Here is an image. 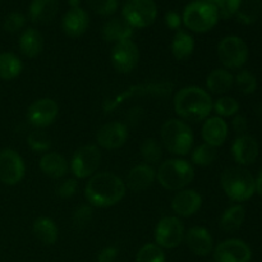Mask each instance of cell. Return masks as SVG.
<instances>
[{
	"label": "cell",
	"instance_id": "e0dca14e",
	"mask_svg": "<svg viewBox=\"0 0 262 262\" xmlns=\"http://www.w3.org/2000/svg\"><path fill=\"white\" fill-rule=\"evenodd\" d=\"M90 25L89 14L81 7L71 8L61 19V28L68 37L76 38L83 35Z\"/></svg>",
	"mask_w": 262,
	"mask_h": 262
},
{
	"label": "cell",
	"instance_id": "ffe728a7",
	"mask_svg": "<svg viewBox=\"0 0 262 262\" xmlns=\"http://www.w3.org/2000/svg\"><path fill=\"white\" fill-rule=\"evenodd\" d=\"M186 242L189 250L197 256L210 255L214 247V241L209 230L202 227H193L186 233Z\"/></svg>",
	"mask_w": 262,
	"mask_h": 262
},
{
	"label": "cell",
	"instance_id": "277c9868",
	"mask_svg": "<svg viewBox=\"0 0 262 262\" xmlns=\"http://www.w3.org/2000/svg\"><path fill=\"white\" fill-rule=\"evenodd\" d=\"M193 178V166L188 161L181 159L164 161L156 171V179L159 183L169 191H181L188 186Z\"/></svg>",
	"mask_w": 262,
	"mask_h": 262
},
{
	"label": "cell",
	"instance_id": "ba28073f",
	"mask_svg": "<svg viewBox=\"0 0 262 262\" xmlns=\"http://www.w3.org/2000/svg\"><path fill=\"white\" fill-rule=\"evenodd\" d=\"M217 55L223 66L228 69H238L248 59V46L237 36H228L219 42Z\"/></svg>",
	"mask_w": 262,
	"mask_h": 262
},
{
	"label": "cell",
	"instance_id": "f6af8a7d",
	"mask_svg": "<svg viewBox=\"0 0 262 262\" xmlns=\"http://www.w3.org/2000/svg\"><path fill=\"white\" fill-rule=\"evenodd\" d=\"M204 2L209 3V4L214 5L215 8L219 12V18L224 19L225 17V4H227V0H204Z\"/></svg>",
	"mask_w": 262,
	"mask_h": 262
},
{
	"label": "cell",
	"instance_id": "7c38bea8",
	"mask_svg": "<svg viewBox=\"0 0 262 262\" xmlns=\"http://www.w3.org/2000/svg\"><path fill=\"white\" fill-rule=\"evenodd\" d=\"M110 59L118 72L129 73L137 67L138 60H140V50L132 40L120 41L115 43L113 48Z\"/></svg>",
	"mask_w": 262,
	"mask_h": 262
},
{
	"label": "cell",
	"instance_id": "d6a6232c",
	"mask_svg": "<svg viewBox=\"0 0 262 262\" xmlns=\"http://www.w3.org/2000/svg\"><path fill=\"white\" fill-rule=\"evenodd\" d=\"M216 155V147H212V146L207 145V143H202L199 147L194 148V151L192 152V161L196 165L207 166L214 163Z\"/></svg>",
	"mask_w": 262,
	"mask_h": 262
},
{
	"label": "cell",
	"instance_id": "d6986e66",
	"mask_svg": "<svg viewBox=\"0 0 262 262\" xmlns=\"http://www.w3.org/2000/svg\"><path fill=\"white\" fill-rule=\"evenodd\" d=\"M234 160L241 165H250L256 161L258 156V143L252 136H239L232 146Z\"/></svg>",
	"mask_w": 262,
	"mask_h": 262
},
{
	"label": "cell",
	"instance_id": "8fae6325",
	"mask_svg": "<svg viewBox=\"0 0 262 262\" xmlns=\"http://www.w3.org/2000/svg\"><path fill=\"white\" fill-rule=\"evenodd\" d=\"M25 161L14 150H3L0 152V182L7 186H15L25 177Z\"/></svg>",
	"mask_w": 262,
	"mask_h": 262
},
{
	"label": "cell",
	"instance_id": "4fadbf2b",
	"mask_svg": "<svg viewBox=\"0 0 262 262\" xmlns=\"http://www.w3.org/2000/svg\"><path fill=\"white\" fill-rule=\"evenodd\" d=\"M262 10L261 0H227L224 19L235 17L243 25H252Z\"/></svg>",
	"mask_w": 262,
	"mask_h": 262
},
{
	"label": "cell",
	"instance_id": "7bdbcfd3",
	"mask_svg": "<svg viewBox=\"0 0 262 262\" xmlns=\"http://www.w3.org/2000/svg\"><path fill=\"white\" fill-rule=\"evenodd\" d=\"M117 248L110 246V247L104 248V250L99 253V256H97V262H114L115 258H117Z\"/></svg>",
	"mask_w": 262,
	"mask_h": 262
},
{
	"label": "cell",
	"instance_id": "60d3db41",
	"mask_svg": "<svg viewBox=\"0 0 262 262\" xmlns=\"http://www.w3.org/2000/svg\"><path fill=\"white\" fill-rule=\"evenodd\" d=\"M77 188H78V183H77L76 179L69 178L59 184L58 188H56V193L61 199H69V197H73L76 194Z\"/></svg>",
	"mask_w": 262,
	"mask_h": 262
},
{
	"label": "cell",
	"instance_id": "5b68a950",
	"mask_svg": "<svg viewBox=\"0 0 262 262\" xmlns=\"http://www.w3.org/2000/svg\"><path fill=\"white\" fill-rule=\"evenodd\" d=\"M161 141L169 152L187 155L193 146V132L183 120L169 119L161 127Z\"/></svg>",
	"mask_w": 262,
	"mask_h": 262
},
{
	"label": "cell",
	"instance_id": "4316f807",
	"mask_svg": "<svg viewBox=\"0 0 262 262\" xmlns=\"http://www.w3.org/2000/svg\"><path fill=\"white\" fill-rule=\"evenodd\" d=\"M234 83V76L227 69H215L207 76L206 86L212 94H225Z\"/></svg>",
	"mask_w": 262,
	"mask_h": 262
},
{
	"label": "cell",
	"instance_id": "484cf974",
	"mask_svg": "<svg viewBox=\"0 0 262 262\" xmlns=\"http://www.w3.org/2000/svg\"><path fill=\"white\" fill-rule=\"evenodd\" d=\"M20 53L27 58H36L43 50V37L40 31L27 28L19 37Z\"/></svg>",
	"mask_w": 262,
	"mask_h": 262
},
{
	"label": "cell",
	"instance_id": "d4e9b609",
	"mask_svg": "<svg viewBox=\"0 0 262 262\" xmlns=\"http://www.w3.org/2000/svg\"><path fill=\"white\" fill-rule=\"evenodd\" d=\"M40 169L50 178H63L68 173V161L58 152H48L41 158Z\"/></svg>",
	"mask_w": 262,
	"mask_h": 262
},
{
	"label": "cell",
	"instance_id": "44dd1931",
	"mask_svg": "<svg viewBox=\"0 0 262 262\" xmlns=\"http://www.w3.org/2000/svg\"><path fill=\"white\" fill-rule=\"evenodd\" d=\"M201 136L205 143L212 147H219L228 137V124L220 117L207 118L206 122L202 125Z\"/></svg>",
	"mask_w": 262,
	"mask_h": 262
},
{
	"label": "cell",
	"instance_id": "6da1fadb",
	"mask_svg": "<svg viewBox=\"0 0 262 262\" xmlns=\"http://www.w3.org/2000/svg\"><path fill=\"white\" fill-rule=\"evenodd\" d=\"M127 186L113 173L94 174L87 182L84 194L91 206L110 207L124 197Z\"/></svg>",
	"mask_w": 262,
	"mask_h": 262
},
{
	"label": "cell",
	"instance_id": "f1b7e54d",
	"mask_svg": "<svg viewBox=\"0 0 262 262\" xmlns=\"http://www.w3.org/2000/svg\"><path fill=\"white\" fill-rule=\"evenodd\" d=\"M33 234L43 245H54L58 241L59 230L55 223L49 217H38L33 223Z\"/></svg>",
	"mask_w": 262,
	"mask_h": 262
},
{
	"label": "cell",
	"instance_id": "9a60e30c",
	"mask_svg": "<svg viewBox=\"0 0 262 262\" xmlns=\"http://www.w3.org/2000/svg\"><path fill=\"white\" fill-rule=\"evenodd\" d=\"M59 106L53 99H40L33 101L27 109V119L37 128L49 127L55 122Z\"/></svg>",
	"mask_w": 262,
	"mask_h": 262
},
{
	"label": "cell",
	"instance_id": "30bf717a",
	"mask_svg": "<svg viewBox=\"0 0 262 262\" xmlns=\"http://www.w3.org/2000/svg\"><path fill=\"white\" fill-rule=\"evenodd\" d=\"M184 239V227L176 216H166L155 229L156 245L161 248H176Z\"/></svg>",
	"mask_w": 262,
	"mask_h": 262
},
{
	"label": "cell",
	"instance_id": "f546056e",
	"mask_svg": "<svg viewBox=\"0 0 262 262\" xmlns=\"http://www.w3.org/2000/svg\"><path fill=\"white\" fill-rule=\"evenodd\" d=\"M23 69L20 59L13 53L0 54V79L10 81L17 78Z\"/></svg>",
	"mask_w": 262,
	"mask_h": 262
},
{
	"label": "cell",
	"instance_id": "f35d334b",
	"mask_svg": "<svg viewBox=\"0 0 262 262\" xmlns=\"http://www.w3.org/2000/svg\"><path fill=\"white\" fill-rule=\"evenodd\" d=\"M26 25V17L19 12H13L5 17L3 27L7 32L15 33L22 30Z\"/></svg>",
	"mask_w": 262,
	"mask_h": 262
},
{
	"label": "cell",
	"instance_id": "7a4b0ae2",
	"mask_svg": "<svg viewBox=\"0 0 262 262\" xmlns=\"http://www.w3.org/2000/svg\"><path fill=\"white\" fill-rule=\"evenodd\" d=\"M212 99L201 87L189 86L179 90L174 97V109L177 114L188 122L206 119L212 110Z\"/></svg>",
	"mask_w": 262,
	"mask_h": 262
},
{
	"label": "cell",
	"instance_id": "d590c367",
	"mask_svg": "<svg viewBox=\"0 0 262 262\" xmlns=\"http://www.w3.org/2000/svg\"><path fill=\"white\" fill-rule=\"evenodd\" d=\"M212 107H214V110L220 118L232 117V115H235L239 112V102L233 99V97L224 96L217 99L215 104L212 105Z\"/></svg>",
	"mask_w": 262,
	"mask_h": 262
},
{
	"label": "cell",
	"instance_id": "e575fe53",
	"mask_svg": "<svg viewBox=\"0 0 262 262\" xmlns=\"http://www.w3.org/2000/svg\"><path fill=\"white\" fill-rule=\"evenodd\" d=\"M234 82L237 84L238 90L245 95L253 94L257 89V78H256V76L251 73L250 71H246V69L241 71L234 77Z\"/></svg>",
	"mask_w": 262,
	"mask_h": 262
},
{
	"label": "cell",
	"instance_id": "83f0119b",
	"mask_svg": "<svg viewBox=\"0 0 262 262\" xmlns=\"http://www.w3.org/2000/svg\"><path fill=\"white\" fill-rule=\"evenodd\" d=\"M194 38L187 31L179 28L171 42V53L178 60H186L193 54Z\"/></svg>",
	"mask_w": 262,
	"mask_h": 262
},
{
	"label": "cell",
	"instance_id": "8992f818",
	"mask_svg": "<svg viewBox=\"0 0 262 262\" xmlns=\"http://www.w3.org/2000/svg\"><path fill=\"white\" fill-rule=\"evenodd\" d=\"M219 20V12L214 5L204 0H193L184 8L182 22L193 32H207Z\"/></svg>",
	"mask_w": 262,
	"mask_h": 262
},
{
	"label": "cell",
	"instance_id": "ee69618b",
	"mask_svg": "<svg viewBox=\"0 0 262 262\" xmlns=\"http://www.w3.org/2000/svg\"><path fill=\"white\" fill-rule=\"evenodd\" d=\"M233 128H234V130L237 132V135L239 136L245 135L246 130H247L248 128V123H247V119H246V117H243V115H238V117H235L234 120H233Z\"/></svg>",
	"mask_w": 262,
	"mask_h": 262
},
{
	"label": "cell",
	"instance_id": "1f68e13d",
	"mask_svg": "<svg viewBox=\"0 0 262 262\" xmlns=\"http://www.w3.org/2000/svg\"><path fill=\"white\" fill-rule=\"evenodd\" d=\"M140 152L143 160L148 165L158 164L163 158V147L155 138H147V140L143 141L140 147Z\"/></svg>",
	"mask_w": 262,
	"mask_h": 262
},
{
	"label": "cell",
	"instance_id": "2e32d148",
	"mask_svg": "<svg viewBox=\"0 0 262 262\" xmlns=\"http://www.w3.org/2000/svg\"><path fill=\"white\" fill-rule=\"evenodd\" d=\"M97 143L106 150L120 148L128 140V129L123 123L112 122L102 125L97 132Z\"/></svg>",
	"mask_w": 262,
	"mask_h": 262
},
{
	"label": "cell",
	"instance_id": "74e56055",
	"mask_svg": "<svg viewBox=\"0 0 262 262\" xmlns=\"http://www.w3.org/2000/svg\"><path fill=\"white\" fill-rule=\"evenodd\" d=\"M87 5L96 14L109 17L117 12L119 3L118 0H87Z\"/></svg>",
	"mask_w": 262,
	"mask_h": 262
},
{
	"label": "cell",
	"instance_id": "52a82bcc",
	"mask_svg": "<svg viewBox=\"0 0 262 262\" xmlns=\"http://www.w3.org/2000/svg\"><path fill=\"white\" fill-rule=\"evenodd\" d=\"M122 14L133 28H145L156 20L158 8L154 0H127Z\"/></svg>",
	"mask_w": 262,
	"mask_h": 262
},
{
	"label": "cell",
	"instance_id": "7402d4cb",
	"mask_svg": "<svg viewBox=\"0 0 262 262\" xmlns=\"http://www.w3.org/2000/svg\"><path fill=\"white\" fill-rule=\"evenodd\" d=\"M59 12V0H32L28 8L31 22L37 25L50 23Z\"/></svg>",
	"mask_w": 262,
	"mask_h": 262
},
{
	"label": "cell",
	"instance_id": "cb8c5ba5",
	"mask_svg": "<svg viewBox=\"0 0 262 262\" xmlns=\"http://www.w3.org/2000/svg\"><path fill=\"white\" fill-rule=\"evenodd\" d=\"M102 38L106 42H120L130 40L133 35V27L124 18H112L104 25L101 31Z\"/></svg>",
	"mask_w": 262,
	"mask_h": 262
},
{
	"label": "cell",
	"instance_id": "ab89813d",
	"mask_svg": "<svg viewBox=\"0 0 262 262\" xmlns=\"http://www.w3.org/2000/svg\"><path fill=\"white\" fill-rule=\"evenodd\" d=\"M92 207L90 205H82L78 209L76 210L73 216V222L76 224V227L78 228H84L89 225V223L92 220Z\"/></svg>",
	"mask_w": 262,
	"mask_h": 262
},
{
	"label": "cell",
	"instance_id": "bcb514c9",
	"mask_svg": "<svg viewBox=\"0 0 262 262\" xmlns=\"http://www.w3.org/2000/svg\"><path fill=\"white\" fill-rule=\"evenodd\" d=\"M256 192H257L260 196H262V170L260 176H258L257 179H256Z\"/></svg>",
	"mask_w": 262,
	"mask_h": 262
},
{
	"label": "cell",
	"instance_id": "5bb4252c",
	"mask_svg": "<svg viewBox=\"0 0 262 262\" xmlns=\"http://www.w3.org/2000/svg\"><path fill=\"white\" fill-rule=\"evenodd\" d=\"M252 251L241 239H227L219 243L214 251L215 262H250Z\"/></svg>",
	"mask_w": 262,
	"mask_h": 262
},
{
	"label": "cell",
	"instance_id": "836d02e7",
	"mask_svg": "<svg viewBox=\"0 0 262 262\" xmlns=\"http://www.w3.org/2000/svg\"><path fill=\"white\" fill-rule=\"evenodd\" d=\"M136 262H165V256L161 247L154 243H147L138 251Z\"/></svg>",
	"mask_w": 262,
	"mask_h": 262
},
{
	"label": "cell",
	"instance_id": "4dcf8cb0",
	"mask_svg": "<svg viewBox=\"0 0 262 262\" xmlns=\"http://www.w3.org/2000/svg\"><path fill=\"white\" fill-rule=\"evenodd\" d=\"M246 217V210L242 205H234L229 207L227 211L223 214L220 220V228L227 233L237 232L242 227Z\"/></svg>",
	"mask_w": 262,
	"mask_h": 262
},
{
	"label": "cell",
	"instance_id": "b9f144b4",
	"mask_svg": "<svg viewBox=\"0 0 262 262\" xmlns=\"http://www.w3.org/2000/svg\"><path fill=\"white\" fill-rule=\"evenodd\" d=\"M165 23L171 30H179L182 25V17L176 10H169L165 14Z\"/></svg>",
	"mask_w": 262,
	"mask_h": 262
},
{
	"label": "cell",
	"instance_id": "9c48e42d",
	"mask_svg": "<svg viewBox=\"0 0 262 262\" xmlns=\"http://www.w3.org/2000/svg\"><path fill=\"white\" fill-rule=\"evenodd\" d=\"M100 161H101V152L97 146H82L74 152L73 158H72V173L79 179L92 177L99 169Z\"/></svg>",
	"mask_w": 262,
	"mask_h": 262
},
{
	"label": "cell",
	"instance_id": "ac0fdd59",
	"mask_svg": "<svg viewBox=\"0 0 262 262\" xmlns=\"http://www.w3.org/2000/svg\"><path fill=\"white\" fill-rule=\"evenodd\" d=\"M202 205V197L199 192L193 189L181 191L174 196L171 201V209L177 215L182 217H188L196 214Z\"/></svg>",
	"mask_w": 262,
	"mask_h": 262
},
{
	"label": "cell",
	"instance_id": "3957f363",
	"mask_svg": "<svg viewBox=\"0 0 262 262\" xmlns=\"http://www.w3.org/2000/svg\"><path fill=\"white\" fill-rule=\"evenodd\" d=\"M222 187L232 201L245 202L256 192V179L243 168H229L223 173Z\"/></svg>",
	"mask_w": 262,
	"mask_h": 262
},
{
	"label": "cell",
	"instance_id": "603a6c76",
	"mask_svg": "<svg viewBox=\"0 0 262 262\" xmlns=\"http://www.w3.org/2000/svg\"><path fill=\"white\" fill-rule=\"evenodd\" d=\"M156 179V171L148 164H140L129 171L127 177L128 188L135 192L145 191L152 186Z\"/></svg>",
	"mask_w": 262,
	"mask_h": 262
},
{
	"label": "cell",
	"instance_id": "8d00e7d4",
	"mask_svg": "<svg viewBox=\"0 0 262 262\" xmlns=\"http://www.w3.org/2000/svg\"><path fill=\"white\" fill-rule=\"evenodd\" d=\"M27 143L31 147V150L36 152H46L51 146V140L49 135L43 130H33L28 135Z\"/></svg>",
	"mask_w": 262,
	"mask_h": 262
},
{
	"label": "cell",
	"instance_id": "7dc6e473",
	"mask_svg": "<svg viewBox=\"0 0 262 262\" xmlns=\"http://www.w3.org/2000/svg\"><path fill=\"white\" fill-rule=\"evenodd\" d=\"M68 4L71 5V8H78L81 4V0H68Z\"/></svg>",
	"mask_w": 262,
	"mask_h": 262
}]
</instances>
